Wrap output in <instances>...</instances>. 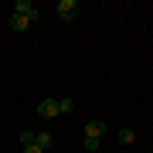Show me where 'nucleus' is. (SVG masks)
<instances>
[{
	"label": "nucleus",
	"mask_w": 153,
	"mask_h": 153,
	"mask_svg": "<svg viewBox=\"0 0 153 153\" xmlns=\"http://www.w3.org/2000/svg\"><path fill=\"white\" fill-rule=\"evenodd\" d=\"M14 14L27 17V21H38V7H34L31 0H17V4H14Z\"/></svg>",
	"instance_id": "f257e3e1"
},
{
	"label": "nucleus",
	"mask_w": 153,
	"mask_h": 153,
	"mask_svg": "<svg viewBox=\"0 0 153 153\" xmlns=\"http://www.w3.org/2000/svg\"><path fill=\"white\" fill-rule=\"evenodd\" d=\"M38 116H44V119L61 116V112H58V99H41V102H38Z\"/></svg>",
	"instance_id": "f03ea898"
},
{
	"label": "nucleus",
	"mask_w": 153,
	"mask_h": 153,
	"mask_svg": "<svg viewBox=\"0 0 153 153\" xmlns=\"http://www.w3.org/2000/svg\"><path fill=\"white\" fill-rule=\"evenodd\" d=\"M75 14H78V4H75V0H61V4H58V17H61V21H71Z\"/></svg>",
	"instance_id": "7ed1b4c3"
},
{
	"label": "nucleus",
	"mask_w": 153,
	"mask_h": 153,
	"mask_svg": "<svg viewBox=\"0 0 153 153\" xmlns=\"http://www.w3.org/2000/svg\"><path fill=\"white\" fill-rule=\"evenodd\" d=\"M102 133H105V123L102 119H92L85 126V136H92V140H102Z\"/></svg>",
	"instance_id": "20e7f679"
},
{
	"label": "nucleus",
	"mask_w": 153,
	"mask_h": 153,
	"mask_svg": "<svg viewBox=\"0 0 153 153\" xmlns=\"http://www.w3.org/2000/svg\"><path fill=\"white\" fill-rule=\"evenodd\" d=\"M27 24H31V21H27V17H21V14H14V17H10V27H14L17 34H21V31H27Z\"/></svg>",
	"instance_id": "39448f33"
},
{
	"label": "nucleus",
	"mask_w": 153,
	"mask_h": 153,
	"mask_svg": "<svg viewBox=\"0 0 153 153\" xmlns=\"http://www.w3.org/2000/svg\"><path fill=\"white\" fill-rule=\"evenodd\" d=\"M58 112H61V116L71 112V99H68V95H61V99H58Z\"/></svg>",
	"instance_id": "423d86ee"
},
{
	"label": "nucleus",
	"mask_w": 153,
	"mask_h": 153,
	"mask_svg": "<svg viewBox=\"0 0 153 153\" xmlns=\"http://www.w3.org/2000/svg\"><path fill=\"white\" fill-rule=\"evenodd\" d=\"M38 146H41V150L51 146V133H38Z\"/></svg>",
	"instance_id": "0eeeda50"
},
{
	"label": "nucleus",
	"mask_w": 153,
	"mask_h": 153,
	"mask_svg": "<svg viewBox=\"0 0 153 153\" xmlns=\"http://www.w3.org/2000/svg\"><path fill=\"white\" fill-rule=\"evenodd\" d=\"M133 140H136L133 129H119V143H133Z\"/></svg>",
	"instance_id": "6e6552de"
},
{
	"label": "nucleus",
	"mask_w": 153,
	"mask_h": 153,
	"mask_svg": "<svg viewBox=\"0 0 153 153\" xmlns=\"http://www.w3.org/2000/svg\"><path fill=\"white\" fill-rule=\"evenodd\" d=\"M82 150H99V140H92V136H85V143H82Z\"/></svg>",
	"instance_id": "1a4fd4ad"
},
{
	"label": "nucleus",
	"mask_w": 153,
	"mask_h": 153,
	"mask_svg": "<svg viewBox=\"0 0 153 153\" xmlns=\"http://www.w3.org/2000/svg\"><path fill=\"white\" fill-rule=\"evenodd\" d=\"M24 153H44V150L38 146V143H34V146H24Z\"/></svg>",
	"instance_id": "9d476101"
}]
</instances>
